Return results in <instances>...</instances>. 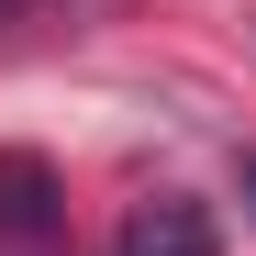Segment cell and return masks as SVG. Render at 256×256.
<instances>
[{"mask_svg": "<svg viewBox=\"0 0 256 256\" xmlns=\"http://www.w3.org/2000/svg\"><path fill=\"white\" fill-rule=\"evenodd\" d=\"M112 256H223V234H212V212H200V200L156 190V200H134V212H122Z\"/></svg>", "mask_w": 256, "mask_h": 256, "instance_id": "obj_1", "label": "cell"}, {"mask_svg": "<svg viewBox=\"0 0 256 256\" xmlns=\"http://www.w3.org/2000/svg\"><path fill=\"white\" fill-rule=\"evenodd\" d=\"M0 234L12 245H45L56 234V167L45 156H0Z\"/></svg>", "mask_w": 256, "mask_h": 256, "instance_id": "obj_2", "label": "cell"}, {"mask_svg": "<svg viewBox=\"0 0 256 256\" xmlns=\"http://www.w3.org/2000/svg\"><path fill=\"white\" fill-rule=\"evenodd\" d=\"M234 190H245V212H256V145H245V156H234Z\"/></svg>", "mask_w": 256, "mask_h": 256, "instance_id": "obj_3", "label": "cell"}, {"mask_svg": "<svg viewBox=\"0 0 256 256\" xmlns=\"http://www.w3.org/2000/svg\"><path fill=\"white\" fill-rule=\"evenodd\" d=\"M12 22H22V0H0V34H12Z\"/></svg>", "mask_w": 256, "mask_h": 256, "instance_id": "obj_4", "label": "cell"}]
</instances>
